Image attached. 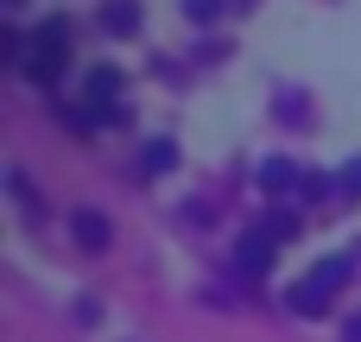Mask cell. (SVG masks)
I'll return each instance as SVG.
<instances>
[{"mask_svg":"<svg viewBox=\"0 0 361 342\" xmlns=\"http://www.w3.org/2000/svg\"><path fill=\"white\" fill-rule=\"evenodd\" d=\"M76 235H82V248H108V222H95V216H76Z\"/></svg>","mask_w":361,"mask_h":342,"instance_id":"obj_1","label":"cell"}]
</instances>
